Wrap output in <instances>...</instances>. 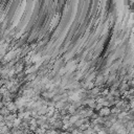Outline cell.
Here are the masks:
<instances>
[{
	"label": "cell",
	"mask_w": 134,
	"mask_h": 134,
	"mask_svg": "<svg viewBox=\"0 0 134 134\" xmlns=\"http://www.w3.org/2000/svg\"><path fill=\"white\" fill-rule=\"evenodd\" d=\"M109 114H110V109H109L108 107H104L101 109L100 111V115L101 116H109Z\"/></svg>",
	"instance_id": "obj_1"
},
{
	"label": "cell",
	"mask_w": 134,
	"mask_h": 134,
	"mask_svg": "<svg viewBox=\"0 0 134 134\" xmlns=\"http://www.w3.org/2000/svg\"><path fill=\"white\" fill-rule=\"evenodd\" d=\"M17 106L16 105H15V103H9V104H7V110L9 111V112H15V111H16L17 110Z\"/></svg>",
	"instance_id": "obj_2"
},
{
	"label": "cell",
	"mask_w": 134,
	"mask_h": 134,
	"mask_svg": "<svg viewBox=\"0 0 134 134\" xmlns=\"http://www.w3.org/2000/svg\"><path fill=\"white\" fill-rule=\"evenodd\" d=\"M9 114V111L7 110V108L6 107H3L0 109V115H2V116H7Z\"/></svg>",
	"instance_id": "obj_3"
},
{
	"label": "cell",
	"mask_w": 134,
	"mask_h": 134,
	"mask_svg": "<svg viewBox=\"0 0 134 134\" xmlns=\"http://www.w3.org/2000/svg\"><path fill=\"white\" fill-rule=\"evenodd\" d=\"M98 91H100V89H98V87H95V88H92L90 90V94L91 95H95V94L98 93Z\"/></svg>",
	"instance_id": "obj_4"
},
{
	"label": "cell",
	"mask_w": 134,
	"mask_h": 134,
	"mask_svg": "<svg viewBox=\"0 0 134 134\" xmlns=\"http://www.w3.org/2000/svg\"><path fill=\"white\" fill-rule=\"evenodd\" d=\"M39 60H40V56H36V57L33 58V62H34V63H36V62L39 61Z\"/></svg>",
	"instance_id": "obj_5"
}]
</instances>
